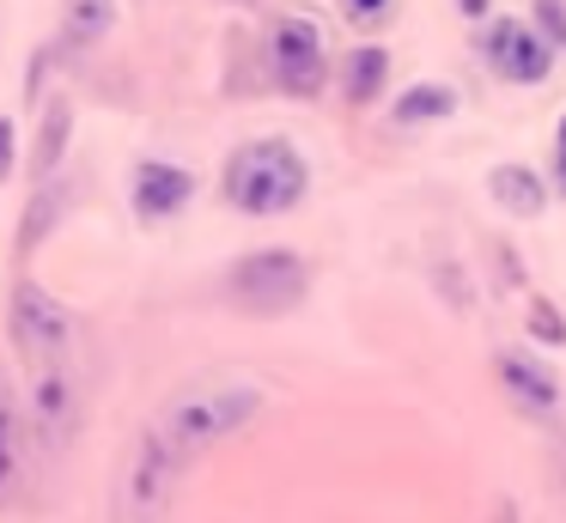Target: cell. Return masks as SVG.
Instances as JSON below:
<instances>
[{"label":"cell","instance_id":"30bf717a","mask_svg":"<svg viewBox=\"0 0 566 523\" xmlns=\"http://www.w3.org/2000/svg\"><path fill=\"white\" fill-rule=\"evenodd\" d=\"M500 384L512 389L517 401H524L530 414H554V401H560V384H554V372L542 359H530V353H500Z\"/></svg>","mask_w":566,"mask_h":523},{"label":"cell","instance_id":"4fadbf2b","mask_svg":"<svg viewBox=\"0 0 566 523\" xmlns=\"http://www.w3.org/2000/svg\"><path fill=\"white\" fill-rule=\"evenodd\" d=\"M457 109V92L444 80H420V85H408L402 97H396V109L390 116L402 122V128H415V122H444Z\"/></svg>","mask_w":566,"mask_h":523},{"label":"cell","instance_id":"7a4b0ae2","mask_svg":"<svg viewBox=\"0 0 566 523\" xmlns=\"http://www.w3.org/2000/svg\"><path fill=\"white\" fill-rule=\"evenodd\" d=\"M226 201L238 207V213H293L298 201H305L311 189V170H305V153H298L293 140H281V134H269V140H244L232 158H226V177H220Z\"/></svg>","mask_w":566,"mask_h":523},{"label":"cell","instance_id":"9c48e42d","mask_svg":"<svg viewBox=\"0 0 566 523\" xmlns=\"http://www.w3.org/2000/svg\"><path fill=\"white\" fill-rule=\"evenodd\" d=\"M189 195H196V177H189L184 165H165V158L135 165V207H140V219H171V213H184Z\"/></svg>","mask_w":566,"mask_h":523},{"label":"cell","instance_id":"ba28073f","mask_svg":"<svg viewBox=\"0 0 566 523\" xmlns=\"http://www.w3.org/2000/svg\"><path fill=\"white\" fill-rule=\"evenodd\" d=\"M31 414H38V444L43 450H62L67 432H74L80 420V401H74V372H67V359H43L31 365Z\"/></svg>","mask_w":566,"mask_h":523},{"label":"cell","instance_id":"8fae6325","mask_svg":"<svg viewBox=\"0 0 566 523\" xmlns=\"http://www.w3.org/2000/svg\"><path fill=\"white\" fill-rule=\"evenodd\" d=\"M488 195L517 219H536L542 207H548V182H542L530 165H493L488 170Z\"/></svg>","mask_w":566,"mask_h":523},{"label":"cell","instance_id":"e0dca14e","mask_svg":"<svg viewBox=\"0 0 566 523\" xmlns=\"http://www.w3.org/2000/svg\"><path fill=\"white\" fill-rule=\"evenodd\" d=\"M530 31H536L548 49H566V0H536V19H530Z\"/></svg>","mask_w":566,"mask_h":523},{"label":"cell","instance_id":"44dd1931","mask_svg":"<svg viewBox=\"0 0 566 523\" xmlns=\"http://www.w3.org/2000/svg\"><path fill=\"white\" fill-rule=\"evenodd\" d=\"M554 182L566 189V116H560V134H554Z\"/></svg>","mask_w":566,"mask_h":523},{"label":"cell","instance_id":"ac0fdd59","mask_svg":"<svg viewBox=\"0 0 566 523\" xmlns=\"http://www.w3.org/2000/svg\"><path fill=\"white\" fill-rule=\"evenodd\" d=\"M55 201H62V195H50V189H43L38 201H31V219H25V250H31V243H38V238H43V231H50V219L62 213V207H55Z\"/></svg>","mask_w":566,"mask_h":523},{"label":"cell","instance_id":"7c38bea8","mask_svg":"<svg viewBox=\"0 0 566 523\" xmlns=\"http://www.w3.org/2000/svg\"><path fill=\"white\" fill-rule=\"evenodd\" d=\"M384 85H390V55H384L378 43L354 49V55L342 61V97L347 104H378Z\"/></svg>","mask_w":566,"mask_h":523},{"label":"cell","instance_id":"9a60e30c","mask_svg":"<svg viewBox=\"0 0 566 523\" xmlns=\"http://www.w3.org/2000/svg\"><path fill=\"white\" fill-rule=\"evenodd\" d=\"M116 24V0H67L62 7V36L67 43H98Z\"/></svg>","mask_w":566,"mask_h":523},{"label":"cell","instance_id":"6da1fadb","mask_svg":"<svg viewBox=\"0 0 566 523\" xmlns=\"http://www.w3.org/2000/svg\"><path fill=\"white\" fill-rule=\"evenodd\" d=\"M262 414V384L256 377H201V384H184L171 401H165L159 426L153 432L165 438L177 462H189L196 450H213L220 438L244 432L250 420Z\"/></svg>","mask_w":566,"mask_h":523},{"label":"cell","instance_id":"8992f818","mask_svg":"<svg viewBox=\"0 0 566 523\" xmlns=\"http://www.w3.org/2000/svg\"><path fill=\"white\" fill-rule=\"evenodd\" d=\"M481 61L505 85H542L554 73V49L530 31V19H493L481 36Z\"/></svg>","mask_w":566,"mask_h":523},{"label":"cell","instance_id":"5bb4252c","mask_svg":"<svg viewBox=\"0 0 566 523\" xmlns=\"http://www.w3.org/2000/svg\"><path fill=\"white\" fill-rule=\"evenodd\" d=\"M19 481H25V426H19L13 401L0 396V505L19 493Z\"/></svg>","mask_w":566,"mask_h":523},{"label":"cell","instance_id":"603a6c76","mask_svg":"<svg viewBox=\"0 0 566 523\" xmlns=\"http://www.w3.org/2000/svg\"><path fill=\"white\" fill-rule=\"evenodd\" d=\"M488 7H493V0H457V12H463V19H488Z\"/></svg>","mask_w":566,"mask_h":523},{"label":"cell","instance_id":"ffe728a7","mask_svg":"<svg viewBox=\"0 0 566 523\" xmlns=\"http://www.w3.org/2000/svg\"><path fill=\"white\" fill-rule=\"evenodd\" d=\"M342 7H347V19H354V24H371V19L390 12V0H342Z\"/></svg>","mask_w":566,"mask_h":523},{"label":"cell","instance_id":"277c9868","mask_svg":"<svg viewBox=\"0 0 566 523\" xmlns=\"http://www.w3.org/2000/svg\"><path fill=\"white\" fill-rule=\"evenodd\" d=\"M305 286H311L305 255H298V250H281V243H274V250L238 255L232 274H226L232 304H238V311H250V316H281V311H293V304L305 299Z\"/></svg>","mask_w":566,"mask_h":523},{"label":"cell","instance_id":"7402d4cb","mask_svg":"<svg viewBox=\"0 0 566 523\" xmlns=\"http://www.w3.org/2000/svg\"><path fill=\"white\" fill-rule=\"evenodd\" d=\"M536 328H542V335H548V341H566V328H560V323H554V316H548V311H542V304H536Z\"/></svg>","mask_w":566,"mask_h":523},{"label":"cell","instance_id":"2e32d148","mask_svg":"<svg viewBox=\"0 0 566 523\" xmlns=\"http://www.w3.org/2000/svg\"><path fill=\"white\" fill-rule=\"evenodd\" d=\"M67 134H74V109L50 104V109H43V128H38V153H31V158H38V177H50V170H55V158L67 153Z\"/></svg>","mask_w":566,"mask_h":523},{"label":"cell","instance_id":"d6986e66","mask_svg":"<svg viewBox=\"0 0 566 523\" xmlns=\"http://www.w3.org/2000/svg\"><path fill=\"white\" fill-rule=\"evenodd\" d=\"M13 158H19V140H13V122L0 116V182L13 177Z\"/></svg>","mask_w":566,"mask_h":523},{"label":"cell","instance_id":"3957f363","mask_svg":"<svg viewBox=\"0 0 566 523\" xmlns=\"http://www.w3.org/2000/svg\"><path fill=\"white\" fill-rule=\"evenodd\" d=\"M177 469L184 462L165 450L159 432H140L123 450L116 469V499H111V523H165L171 517V493H177Z\"/></svg>","mask_w":566,"mask_h":523},{"label":"cell","instance_id":"52a82bcc","mask_svg":"<svg viewBox=\"0 0 566 523\" xmlns=\"http://www.w3.org/2000/svg\"><path fill=\"white\" fill-rule=\"evenodd\" d=\"M67 311H62V299L55 292H43L38 280H25V286L13 292V341H19V353H31V365H43V359H67Z\"/></svg>","mask_w":566,"mask_h":523},{"label":"cell","instance_id":"5b68a950","mask_svg":"<svg viewBox=\"0 0 566 523\" xmlns=\"http://www.w3.org/2000/svg\"><path fill=\"white\" fill-rule=\"evenodd\" d=\"M269 73H274V85H281V92L317 97L323 92V73H329V49H323L317 24L298 19V12L274 19V31H269Z\"/></svg>","mask_w":566,"mask_h":523}]
</instances>
